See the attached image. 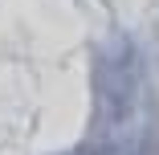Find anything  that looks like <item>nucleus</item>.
I'll list each match as a JSON object with an SVG mask.
<instances>
[{"label":"nucleus","mask_w":159,"mask_h":155,"mask_svg":"<svg viewBox=\"0 0 159 155\" xmlns=\"http://www.w3.org/2000/svg\"><path fill=\"white\" fill-rule=\"evenodd\" d=\"M139 143H143V78L139 61L126 53V61L102 70V110L86 155H135Z\"/></svg>","instance_id":"f257e3e1"}]
</instances>
